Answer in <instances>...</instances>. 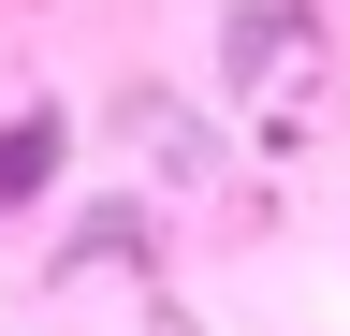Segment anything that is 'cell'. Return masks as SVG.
<instances>
[{
    "instance_id": "obj_1",
    "label": "cell",
    "mask_w": 350,
    "mask_h": 336,
    "mask_svg": "<svg viewBox=\"0 0 350 336\" xmlns=\"http://www.w3.org/2000/svg\"><path fill=\"white\" fill-rule=\"evenodd\" d=\"M59 161H73V117H59V103H29L15 132H0V220H29V205L59 190Z\"/></svg>"
},
{
    "instance_id": "obj_2",
    "label": "cell",
    "mask_w": 350,
    "mask_h": 336,
    "mask_svg": "<svg viewBox=\"0 0 350 336\" xmlns=\"http://www.w3.org/2000/svg\"><path fill=\"white\" fill-rule=\"evenodd\" d=\"M219 44H234L219 73H234V88H262V73H278V15H234V29H219Z\"/></svg>"
}]
</instances>
